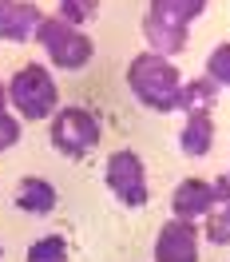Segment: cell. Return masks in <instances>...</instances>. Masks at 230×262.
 I'll use <instances>...</instances> for the list:
<instances>
[{
    "mask_svg": "<svg viewBox=\"0 0 230 262\" xmlns=\"http://www.w3.org/2000/svg\"><path fill=\"white\" fill-rule=\"evenodd\" d=\"M127 88L131 96L155 115L179 112V88H182V72L175 68V60H167L159 52H139L127 64Z\"/></svg>",
    "mask_w": 230,
    "mask_h": 262,
    "instance_id": "1",
    "label": "cell"
},
{
    "mask_svg": "<svg viewBox=\"0 0 230 262\" xmlns=\"http://www.w3.org/2000/svg\"><path fill=\"white\" fill-rule=\"evenodd\" d=\"M214 183L211 179H198V175H191V179H182L175 191H171V219H182V223H202L206 219V211L214 207Z\"/></svg>",
    "mask_w": 230,
    "mask_h": 262,
    "instance_id": "8",
    "label": "cell"
},
{
    "mask_svg": "<svg viewBox=\"0 0 230 262\" xmlns=\"http://www.w3.org/2000/svg\"><path fill=\"white\" fill-rule=\"evenodd\" d=\"M56 16L72 28H87L99 16V0H56Z\"/></svg>",
    "mask_w": 230,
    "mask_h": 262,
    "instance_id": "14",
    "label": "cell"
},
{
    "mask_svg": "<svg viewBox=\"0 0 230 262\" xmlns=\"http://www.w3.org/2000/svg\"><path fill=\"white\" fill-rule=\"evenodd\" d=\"M198 246H202L198 223L167 219L155 234V262H198Z\"/></svg>",
    "mask_w": 230,
    "mask_h": 262,
    "instance_id": "7",
    "label": "cell"
},
{
    "mask_svg": "<svg viewBox=\"0 0 230 262\" xmlns=\"http://www.w3.org/2000/svg\"><path fill=\"white\" fill-rule=\"evenodd\" d=\"M226 183H230V171H226Z\"/></svg>",
    "mask_w": 230,
    "mask_h": 262,
    "instance_id": "18",
    "label": "cell"
},
{
    "mask_svg": "<svg viewBox=\"0 0 230 262\" xmlns=\"http://www.w3.org/2000/svg\"><path fill=\"white\" fill-rule=\"evenodd\" d=\"M103 183H107V191L115 195V203L127 207V211H143L147 199H151L147 167H143V159H139L131 147H119V151L107 155V163H103Z\"/></svg>",
    "mask_w": 230,
    "mask_h": 262,
    "instance_id": "6",
    "label": "cell"
},
{
    "mask_svg": "<svg viewBox=\"0 0 230 262\" xmlns=\"http://www.w3.org/2000/svg\"><path fill=\"white\" fill-rule=\"evenodd\" d=\"M24 262H67V238L64 234H44L24 250Z\"/></svg>",
    "mask_w": 230,
    "mask_h": 262,
    "instance_id": "15",
    "label": "cell"
},
{
    "mask_svg": "<svg viewBox=\"0 0 230 262\" xmlns=\"http://www.w3.org/2000/svg\"><path fill=\"white\" fill-rule=\"evenodd\" d=\"M214 207L206 211V219H202V238L214 246H230V183L226 175H218L214 179Z\"/></svg>",
    "mask_w": 230,
    "mask_h": 262,
    "instance_id": "12",
    "label": "cell"
},
{
    "mask_svg": "<svg viewBox=\"0 0 230 262\" xmlns=\"http://www.w3.org/2000/svg\"><path fill=\"white\" fill-rule=\"evenodd\" d=\"M4 92H8V103L20 112V119H52V115L60 112V88L52 80V68L32 60V64H20L12 72V80L4 83Z\"/></svg>",
    "mask_w": 230,
    "mask_h": 262,
    "instance_id": "3",
    "label": "cell"
},
{
    "mask_svg": "<svg viewBox=\"0 0 230 262\" xmlns=\"http://www.w3.org/2000/svg\"><path fill=\"white\" fill-rule=\"evenodd\" d=\"M20 143V119L12 112H0V155Z\"/></svg>",
    "mask_w": 230,
    "mask_h": 262,
    "instance_id": "17",
    "label": "cell"
},
{
    "mask_svg": "<svg viewBox=\"0 0 230 262\" xmlns=\"http://www.w3.org/2000/svg\"><path fill=\"white\" fill-rule=\"evenodd\" d=\"M206 80H214L218 88H230V40L222 44H214L211 56H206V72H202Z\"/></svg>",
    "mask_w": 230,
    "mask_h": 262,
    "instance_id": "16",
    "label": "cell"
},
{
    "mask_svg": "<svg viewBox=\"0 0 230 262\" xmlns=\"http://www.w3.org/2000/svg\"><path fill=\"white\" fill-rule=\"evenodd\" d=\"M32 40L44 48L48 68H60V72H80L96 56V40L87 36V28H72L60 16H44Z\"/></svg>",
    "mask_w": 230,
    "mask_h": 262,
    "instance_id": "5",
    "label": "cell"
},
{
    "mask_svg": "<svg viewBox=\"0 0 230 262\" xmlns=\"http://www.w3.org/2000/svg\"><path fill=\"white\" fill-rule=\"evenodd\" d=\"M218 127H214V115H187L179 131V151L187 159H206L214 151Z\"/></svg>",
    "mask_w": 230,
    "mask_h": 262,
    "instance_id": "11",
    "label": "cell"
},
{
    "mask_svg": "<svg viewBox=\"0 0 230 262\" xmlns=\"http://www.w3.org/2000/svg\"><path fill=\"white\" fill-rule=\"evenodd\" d=\"M12 203H16V211L32 214V219H44V214L56 211L60 195H56V187L44 175H20L16 191H12Z\"/></svg>",
    "mask_w": 230,
    "mask_h": 262,
    "instance_id": "10",
    "label": "cell"
},
{
    "mask_svg": "<svg viewBox=\"0 0 230 262\" xmlns=\"http://www.w3.org/2000/svg\"><path fill=\"white\" fill-rule=\"evenodd\" d=\"M99 139H103V127H99L96 112H87L80 103H60V112L48 119V143L64 159L91 155L99 147Z\"/></svg>",
    "mask_w": 230,
    "mask_h": 262,
    "instance_id": "4",
    "label": "cell"
},
{
    "mask_svg": "<svg viewBox=\"0 0 230 262\" xmlns=\"http://www.w3.org/2000/svg\"><path fill=\"white\" fill-rule=\"evenodd\" d=\"M206 12V0H151L147 16H143V40L147 52H159L167 60H175L187 48L191 24Z\"/></svg>",
    "mask_w": 230,
    "mask_h": 262,
    "instance_id": "2",
    "label": "cell"
},
{
    "mask_svg": "<svg viewBox=\"0 0 230 262\" xmlns=\"http://www.w3.org/2000/svg\"><path fill=\"white\" fill-rule=\"evenodd\" d=\"M218 96H222V88L206 76H195V80H182L179 88V112L182 115H211L218 107Z\"/></svg>",
    "mask_w": 230,
    "mask_h": 262,
    "instance_id": "13",
    "label": "cell"
},
{
    "mask_svg": "<svg viewBox=\"0 0 230 262\" xmlns=\"http://www.w3.org/2000/svg\"><path fill=\"white\" fill-rule=\"evenodd\" d=\"M40 20H44V12H40V4H32V0H0V40L24 44V40L36 36Z\"/></svg>",
    "mask_w": 230,
    "mask_h": 262,
    "instance_id": "9",
    "label": "cell"
}]
</instances>
